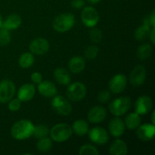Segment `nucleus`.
<instances>
[{
    "label": "nucleus",
    "instance_id": "41",
    "mask_svg": "<svg viewBox=\"0 0 155 155\" xmlns=\"http://www.w3.org/2000/svg\"><path fill=\"white\" fill-rule=\"evenodd\" d=\"M88 2H89V3H91V4L92 5H95V4H97V3L99 2L101 0H87Z\"/></svg>",
    "mask_w": 155,
    "mask_h": 155
},
{
    "label": "nucleus",
    "instance_id": "39",
    "mask_svg": "<svg viewBox=\"0 0 155 155\" xmlns=\"http://www.w3.org/2000/svg\"><path fill=\"white\" fill-rule=\"evenodd\" d=\"M149 38L151 43L154 45L155 43V27H151V30L149 33Z\"/></svg>",
    "mask_w": 155,
    "mask_h": 155
},
{
    "label": "nucleus",
    "instance_id": "1",
    "mask_svg": "<svg viewBox=\"0 0 155 155\" xmlns=\"http://www.w3.org/2000/svg\"><path fill=\"white\" fill-rule=\"evenodd\" d=\"M34 131V125L28 120H21L12 126L11 134L15 139L24 140L31 137Z\"/></svg>",
    "mask_w": 155,
    "mask_h": 155
},
{
    "label": "nucleus",
    "instance_id": "20",
    "mask_svg": "<svg viewBox=\"0 0 155 155\" xmlns=\"http://www.w3.org/2000/svg\"><path fill=\"white\" fill-rule=\"evenodd\" d=\"M85 66H86V62H85L84 58L81 56H74L68 63V67H69L70 71L74 74H80L84 70Z\"/></svg>",
    "mask_w": 155,
    "mask_h": 155
},
{
    "label": "nucleus",
    "instance_id": "36",
    "mask_svg": "<svg viewBox=\"0 0 155 155\" xmlns=\"http://www.w3.org/2000/svg\"><path fill=\"white\" fill-rule=\"evenodd\" d=\"M30 78L33 83H36V84H39V83L42 81V76L40 73L39 72H34L31 74Z\"/></svg>",
    "mask_w": 155,
    "mask_h": 155
},
{
    "label": "nucleus",
    "instance_id": "17",
    "mask_svg": "<svg viewBox=\"0 0 155 155\" xmlns=\"http://www.w3.org/2000/svg\"><path fill=\"white\" fill-rule=\"evenodd\" d=\"M125 124L124 121L120 117H114L110 121L108 130L110 135L115 138L120 137L125 132Z\"/></svg>",
    "mask_w": 155,
    "mask_h": 155
},
{
    "label": "nucleus",
    "instance_id": "18",
    "mask_svg": "<svg viewBox=\"0 0 155 155\" xmlns=\"http://www.w3.org/2000/svg\"><path fill=\"white\" fill-rule=\"evenodd\" d=\"M38 92L44 97L52 98L57 95V88L51 81L45 80L38 84Z\"/></svg>",
    "mask_w": 155,
    "mask_h": 155
},
{
    "label": "nucleus",
    "instance_id": "3",
    "mask_svg": "<svg viewBox=\"0 0 155 155\" xmlns=\"http://www.w3.org/2000/svg\"><path fill=\"white\" fill-rule=\"evenodd\" d=\"M51 139L57 142H64L69 139L73 134V130L71 126L68 124L61 123L54 125L49 130Z\"/></svg>",
    "mask_w": 155,
    "mask_h": 155
},
{
    "label": "nucleus",
    "instance_id": "12",
    "mask_svg": "<svg viewBox=\"0 0 155 155\" xmlns=\"http://www.w3.org/2000/svg\"><path fill=\"white\" fill-rule=\"evenodd\" d=\"M136 136L143 142H149L154 138L155 126L152 124H145L136 129Z\"/></svg>",
    "mask_w": 155,
    "mask_h": 155
},
{
    "label": "nucleus",
    "instance_id": "30",
    "mask_svg": "<svg viewBox=\"0 0 155 155\" xmlns=\"http://www.w3.org/2000/svg\"><path fill=\"white\" fill-rule=\"evenodd\" d=\"M33 136L38 139L47 137L49 135V130L47 127L44 125H37L34 127Z\"/></svg>",
    "mask_w": 155,
    "mask_h": 155
},
{
    "label": "nucleus",
    "instance_id": "38",
    "mask_svg": "<svg viewBox=\"0 0 155 155\" xmlns=\"http://www.w3.org/2000/svg\"><path fill=\"white\" fill-rule=\"evenodd\" d=\"M148 18L149 24H151V27H155V11L153 10L149 15V16L147 17Z\"/></svg>",
    "mask_w": 155,
    "mask_h": 155
},
{
    "label": "nucleus",
    "instance_id": "42",
    "mask_svg": "<svg viewBox=\"0 0 155 155\" xmlns=\"http://www.w3.org/2000/svg\"><path fill=\"white\" fill-rule=\"evenodd\" d=\"M2 23H3L2 18V15H0V27H2Z\"/></svg>",
    "mask_w": 155,
    "mask_h": 155
},
{
    "label": "nucleus",
    "instance_id": "24",
    "mask_svg": "<svg viewBox=\"0 0 155 155\" xmlns=\"http://www.w3.org/2000/svg\"><path fill=\"white\" fill-rule=\"evenodd\" d=\"M73 133L79 136H85L89 132V124L84 120H77L72 125Z\"/></svg>",
    "mask_w": 155,
    "mask_h": 155
},
{
    "label": "nucleus",
    "instance_id": "2",
    "mask_svg": "<svg viewBox=\"0 0 155 155\" xmlns=\"http://www.w3.org/2000/svg\"><path fill=\"white\" fill-rule=\"evenodd\" d=\"M75 24V17L71 13H63L54 18L53 28L59 33H64L71 30Z\"/></svg>",
    "mask_w": 155,
    "mask_h": 155
},
{
    "label": "nucleus",
    "instance_id": "25",
    "mask_svg": "<svg viewBox=\"0 0 155 155\" xmlns=\"http://www.w3.org/2000/svg\"><path fill=\"white\" fill-rule=\"evenodd\" d=\"M152 45L149 43H144L138 48L136 51V56L139 60H146L152 53Z\"/></svg>",
    "mask_w": 155,
    "mask_h": 155
},
{
    "label": "nucleus",
    "instance_id": "11",
    "mask_svg": "<svg viewBox=\"0 0 155 155\" xmlns=\"http://www.w3.org/2000/svg\"><path fill=\"white\" fill-rule=\"evenodd\" d=\"M88 133H89L90 140L98 145H105L109 139L107 131L102 127H95L92 128L90 131L89 130Z\"/></svg>",
    "mask_w": 155,
    "mask_h": 155
},
{
    "label": "nucleus",
    "instance_id": "5",
    "mask_svg": "<svg viewBox=\"0 0 155 155\" xmlns=\"http://www.w3.org/2000/svg\"><path fill=\"white\" fill-rule=\"evenodd\" d=\"M87 89L83 83L75 82L69 84L67 89V96L71 101H80L86 97Z\"/></svg>",
    "mask_w": 155,
    "mask_h": 155
},
{
    "label": "nucleus",
    "instance_id": "4",
    "mask_svg": "<svg viewBox=\"0 0 155 155\" xmlns=\"http://www.w3.org/2000/svg\"><path fill=\"white\" fill-rule=\"evenodd\" d=\"M132 101L129 97H120L116 98L109 104V110L116 117L125 114L131 107Z\"/></svg>",
    "mask_w": 155,
    "mask_h": 155
},
{
    "label": "nucleus",
    "instance_id": "13",
    "mask_svg": "<svg viewBox=\"0 0 155 155\" xmlns=\"http://www.w3.org/2000/svg\"><path fill=\"white\" fill-rule=\"evenodd\" d=\"M30 51L32 54L42 55L48 52L49 49V43L44 38H36L30 44Z\"/></svg>",
    "mask_w": 155,
    "mask_h": 155
},
{
    "label": "nucleus",
    "instance_id": "35",
    "mask_svg": "<svg viewBox=\"0 0 155 155\" xmlns=\"http://www.w3.org/2000/svg\"><path fill=\"white\" fill-rule=\"evenodd\" d=\"M21 101H20L18 98H15V99H11L10 101H8V107L9 110L11 111H17V110H19L21 108Z\"/></svg>",
    "mask_w": 155,
    "mask_h": 155
},
{
    "label": "nucleus",
    "instance_id": "21",
    "mask_svg": "<svg viewBox=\"0 0 155 155\" xmlns=\"http://www.w3.org/2000/svg\"><path fill=\"white\" fill-rule=\"evenodd\" d=\"M54 77L57 83L63 86H67L71 83V75L64 68H60L55 69V71H54Z\"/></svg>",
    "mask_w": 155,
    "mask_h": 155
},
{
    "label": "nucleus",
    "instance_id": "8",
    "mask_svg": "<svg viewBox=\"0 0 155 155\" xmlns=\"http://www.w3.org/2000/svg\"><path fill=\"white\" fill-rule=\"evenodd\" d=\"M15 94V86L9 80H3L0 82V103H7Z\"/></svg>",
    "mask_w": 155,
    "mask_h": 155
},
{
    "label": "nucleus",
    "instance_id": "32",
    "mask_svg": "<svg viewBox=\"0 0 155 155\" xmlns=\"http://www.w3.org/2000/svg\"><path fill=\"white\" fill-rule=\"evenodd\" d=\"M89 37L92 42L98 43L102 39V32L101 31V30L95 27H91L89 30Z\"/></svg>",
    "mask_w": 155,
    "mask_h": 155
},
{
    "label": "nucleus",
    "instance_id": "29",
    "mask_svg": "<svg viewBox=\"0 0 155 155\" xmlns=\"http://www.w3.org/2000/svg\"><path fill=\"white\" fill-rule=\"evenodd\" d=\"M79 154L80 155H98L99 151L98 148L92 145L86 144V145H82L79 150Z\"/></svg>",
    "mask_w": 155,
    "mask_h": 155
},
{
    "label": "nucleus",
    "instance_id": "22",
    "mask_svg": "<svg viewBox=\"0 0 155 155\" xmlns=\"http://www.w3.org/2000/svg\"><path fill=\"white\" fill-rule=\"evenodd\" d=\"M22 20L21 18L17 14L10 15L5 21L2 23V27L8 30H13L18 29L21 26Z\"/></svg>",
    "mask_w": 155,
    "mask_h": 155
},
{
    "label": "nucleus",
    "instance_id": "14",
    "mask_svg": "<svg viewBox=\"0 0 155 155\" xmlns=\"http://www.w3.org/2000/svg\"><path fill=\"white\" fill-rule=\"evenodd\" d=\"M153 107L152 99L149 96L143 95L136 100L135 104V110L136 113L139 115L147 114L149 113Z\"/></svg>",
    "mask_w": 155,
    "mask_h": 155
},
{
    "label": "nucleus",
    "instance_id": "15",
    "mask_svg": "<svg viewBox=\"0 0 155 155\" xmlns=\"http://www.w3.org/2000/svg\"><path fill=\"white\" fill-rule=\"evenodd\" d=\"M36 93V88L31 83H26L22 85L18 91V98L21 102L29 101L34 97Z\"/></svg>",
    "mask_w": 155,
    "mask_h": 155
},
{
    "label": "nucleus",
    "instance_id": "6",
    "mask_svg": "<svg viewBox=\"0 0 155 155\" xmlns=\"http://www.w3.org/2000/svg\"><path fill=\"white\" fill-rule=\"evenodd\" d=\"M51 104L53 110L62 116H68L72 112V105L71 103L61 95L54 96Z\"/></svg>",
    "mask_w": 155,
    "mask_h": 155
},
{
    "label": "nucleus",
    "instance_id": "28",
    "mask_svg": "<svg viewBox=\"0 0 155 155\" xmlns=\"http://www.w3.org/2000/svg\"><path fill=\"white\" fill-rule=\"evenodd\" d=\"M51 147H52V141H51V139L48 137L40 139L36 145L38 151H42V152L48 151L51 149Z\"/></svg>",
    "mask_w": 155,
    "mask_h": 155
},
{
    "label": "nucleus",
    "instance_id": "34",
    "mask_svg": "<svg viewBox=\"0 0 155 155\" xmlns=\"http://www.w3.org/2000/svg\"><path fill=\"white\" fill-rule=\"evenodd\" d=\"M111 98L110 92L108 90H102L98 93V100L101 103H106L110 101Z\"/></svg>",
    "mask_w": 155,
    "mask_h": 155
},
{
    "label": "nucleus",
    "instance_id": "19",
    "mask_svg": "<svg viewBox=\"0 0 155 155\" xmlns=\"http://www.w3.org/2000/svg\"><path fill=\"white\" fill-rule=\"evenodd\" d=\"M109 152L112 155H126L128 153L127 145L121 139H116L110 145Z\"/></svg>",
    "mask_w": 155,
    "mask_h": 155
},
{
    "label": "nucleus",
    "instance_id": "40",
    "mask_svg": "<svg viewBox=\"0 0 155 155\" xmlns=\"http://www.w3.org/2000/svg\"><path fill=\"white\" fill-rule=\"evenodd\" d=\"M154 115H155V110H153L152 114H151V124H155V118H154Z\"/></svg>",
    "mask_w": 155,
    "mask_h": 155
},
{
    "label": "nucleus",
    "instance_id": "27",
    "mask_svg": "<svg viewBox=\"0 0 155 155\" xmlns=\"http://www.w3.org/2000/svg\"><path fill=\"white\" fill-rule=\"evenodd\" d=\"M35 61L34 56L30 52H25L20 56L19 64L23 68H30Z\"/></svg>",
    "mask_w": 155,
    "mask_h": 155
},
{
    "label": "nucleus",
    "instance_id": "31",
    "mask_svg": "<svg viewBox=\"0 0 155 155\" xmlns=\"http://www.w3.org/2000/svg\"><path fill=\"white\" fill-rule=\"evenodd\" d=\"M9 30H6L5 28L2 26L0 27V45L1 46H5L11 42V35L9 33Z\"/></svg>",
    "mask_w": 155,
    "mask_h": 155
},
{
    "label": "nucleus",
    "instance_id": "23",
    "mask_svg": "<svg viewBox=\"0 0 155 155\" xmlns=\"http://www.w3.org/2000/svg\"><path fill=\"white\" fill-rule=\"evenodd\" d=\"M141 122L142 120H141L140 115L134 112V113H130L126 117L124 124L129 130H134L140 126Z\"/></svg>",
    "mask_w": 155,
    "mask_h": 155
},
{
    "label": "nucleus",
    "instance_id": "37",
    "mask_svg": "<svg viewBox=\"0 0 155 155\" xmlns=\"http://www.w3.org/2000/svg\"><path fill=\"white\" fill-rule=\"evenodd\" d=\"M85 5V0H72L71 6L75 9H80Z\"/></svg>",
    "mask_w": 155,
    "mask_h": 155
},
{
    "label": "nucleus",
    "instance_id": "7",
    "mask_svg": "<svg viewBox=\"0 0 155 155\" xmlns=\"http://www.w3.org/2000/svg\"><path fill=\"white\" fill-rule=\"evenodd\" d=\"M81 20L85 26L87 27H95L99 21V15L95 8L88 6L83 8L81 13Z\"/></svg>",
    "mask_w": 155,
    "mask_h": 155
},
{
    "label": "nucleus",
    "instance_id": "26",
    "mask_svg": "<svg viewBox=\"0 0 155 155\" xmlns=\"http://www.w3.org/2000/svg\"><path fill=\"white\" fill-rule=\"evenodd\" d=\"M151 27L149 24L143 22V24L139 26L135 31L134 36L136 39H137L138 41H142L148 38L151 31Z\"/></svg>",
    "mask_w": 155,
    "mask_h": 155
},
{
    "label": "nucleus",
    "instance_id": "33",
    "mask_svg": "<svg viewBox=\"0 0 155 155\" xmlns=\"http://www.w3.org/2000/svg\"><path fill=\"white\" fill-rule=\"evenodd\" d=\"M98 52H99V50H98V47L95 45H90L86 48L84 54L86 58L89 60H93L98 56Z\"/></svg>",
    "mask_w": 155,
    "mask_h": 155
},
{
    "label": "nucleus",
    "instance_id": "9",
    "mask_svg": "<svg viewBox=\"0 0 155 155\" xmlns=\"http://www.w3.org/2000/svg\"><path fill=\"white\" fill-rule=\"evenodd\" d=\"M127 85V79L124 74H117L109 81V89L113 93L119 94L125 90Z\"/></svg>",
    "mask_w": 155,
    "mask_h": 155
},
{
    "label": "nucleus",
    "instance_id": "10",
    "mask_svg": "<svg viewBox=\"0 0 155 155\" xmlns=\"http://www.w3.org/2000/svg\"><path fill=\"white\" fill-rule=\"evenodd\" d=\"M147 77L146 68L144 65H137L130 73V83L133 86H139L145 83Z\"/></svg>",
    "mask_w": 155,
    "mask_h": 155
},
{
    "label": "nucleus",
    "instance_id": "16",
    "mask_svg": "<svg viewBox=\"0 0 155 155\" xmlns=\"http://www.w3.org/2000/svg\"><path fill=\"white\" fill-rule=\"evenodd\" d=\"M107 116V110L101 106L93 107L87 114L88 120L92 124H99L102 122Z\"/></svg>",
    "mask_w": 155,
    "mask_h": 155
}]
</instances>
